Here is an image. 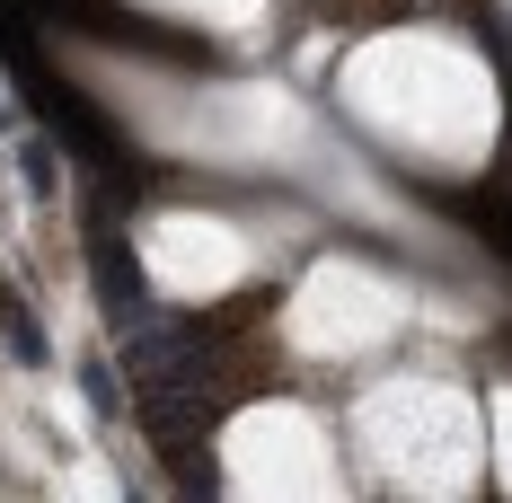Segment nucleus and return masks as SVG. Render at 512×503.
<instances>
[{
  "instance_id": "f257e3e1",
  "label": "nucleus",
  "mask_w": 512,
  "mask_h": 503,
  "mask_svg": "<svg viewBox=\"0 0 512 503\" xmlns=\"http://www.w3.org/2000/svg\"><path fill=\"white\" fill-rule=\"evenodd\" d=\"M0 336L18 345V362H45V336H36V318H27V309L9 301V292H0Z\"/></svg>"
}]
</instances>
